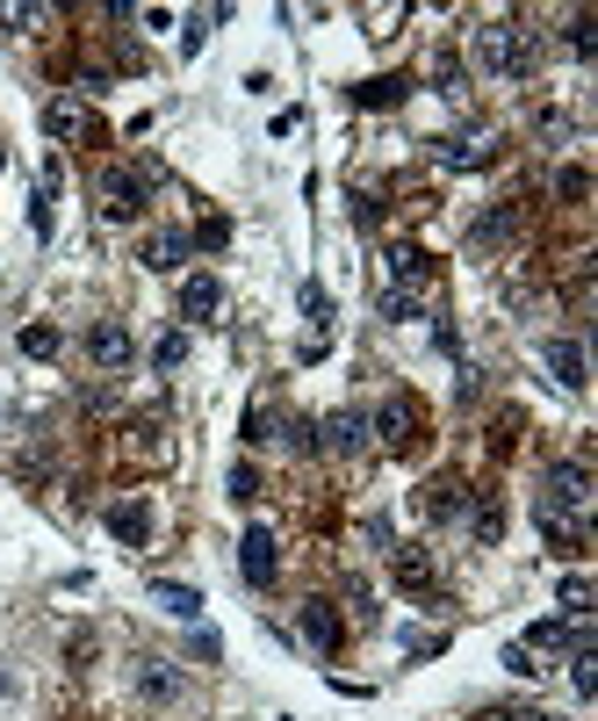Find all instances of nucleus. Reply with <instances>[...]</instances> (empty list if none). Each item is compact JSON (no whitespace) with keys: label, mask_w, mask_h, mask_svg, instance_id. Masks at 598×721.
Masks as SVG:
<instances>
[{"label":"nucleus","mask_w":598,"mask_h":721,"mask_svg":"<svg viewBox=\"0 0 598 721\" xmlns=\"http://www.w3.org/2000/svg\"><path fill=\"white\" fill-rule=\"evenodd\" d=\"M469 52H476L483 72H497V80H519V72H533L541 44H533V30H519V22H483V30L469 36Z\"/></svg>","instance_id":"1"},{"label":"nucleus","mask_w":598,"mask_h":721,"mask_svg":"<svg viewBox=\"0 0 598 721\" xmlns=\"http://www.w3.org/2000/svg\"><path fill=\"white\" fill-rule=\"evenodd\" d=\"M533 513H555V519H577L584 527V513H591V469L584 462H548L541 505H533Z\"/></svg>","instance_id":"2"},{"label":"nucleus","mask_w":598,"mask_h":721,"mask_svg":"<svg viewBox=\"0 0 598 721\" xmlns=\"http://www.w3.org/2000/svg\"><path fill=\"white\" fill-rule=\"evenodd\" d=\"M145 188H152V173L108 167V173H102V217H108V224H130L137 209H145Z\"/></svg>","instance_id":"3"},{"label":"nucleus","mask_w":598,"mask_h":721,"mask_svg":"<svg viewBox=\"0 0 598 721\" xmlns=\"http://www.w3.org/2000/svg\"><path fill=\"white\" fill-rule=\"evenodd\" d=\"M130 686H137V700H145V707H173L181 693H188V678H181V664H166V656H137Z\"/></svg>","instance_id":"4"},{"label":"nucleus","mask_w":598,"mask_h":721,"mask_svg":"<svg viewBox=\"0 0 598 721\" xmlns=\"http://www.w3.org/2000/svg\"><path fill=\"white\" fill-rule=\"evenodd\" d=\"M274 570H281V556H274V534H267V527H245V534H239V577L253 584V592H267Z\"/></svg>","instance_id":"5"},{"label":"nucleus","mask_w":598,"mask_h":721,"mask_svg":"<svg viewBox=\"0 0 598 721\" xmlns=\"http://www.w3.org/2000/svg\"><path fill=\"white\" fill-rule=\"evenodd\" d=\"M130 354H137V340H130V325H116V318H102V325L87 332V360H94V368H108V376H116V368H130Z\"/></svg>","instance_id":"6"},{"label":"nucleus","mask_w":598,"mask_h":721,"mask_svg":"<svg viewBox=\"0 0 598 721\" xmlns=\"http://www.w3.org/2000/svg\"><path fill=\"white\" fill-rule=\"evenodd\" d=\"M296 628H303V642H310L318 656H332V650H340V636H346V628H340V614H332V599H303Z\"/></svg>","instance_id":"7"},{"label":"nucleus","mask_w":598,"mask_h":721,"mask_svg":"<svg viewBox=\"0 0 598 721\" xmlns=\"http://www.w3.org/2000/svg\"><path fill=\"white\" fill-rule=\"evenodd\" d=\"M108 534H116L123 549H145V541H152V505H145V499H116V505H108Z\"/></svg>","instance_id":"8"},{"label":"nucleus","mask_w":598,"mask_h":721,"mask_svg":"<svg viewBox=\"0 0 598 721\" xmlns=\"http://www.w3.org/2000/svg\"><path fill=\"white\" fill-rule=\"evenodd\" d=\"M376 440L382 447H411V440H418V404H411V397H390V404L376 412Z\"/></svg>","instance_id":"9"},{"label":"nucleus","mask_w":598,"mask_h":721,"mask_svg":"<svg viewBox=\"0 0 598 721\" xmlns=\"http://www.w3.org/2000/svg\"><path fill=\"white\" fill-rule=\"evenodd\" d=\"M541 354H548V368H555L563 390H584V382H591V376H584V368H591V360H584V340H548Z\"/></svg>","instance_id":"10"},{"label":"nucleus","mask_w":598,"mask_h":721,"mask_svg":"<svg viewBox=\"0 0 598 721\" xmlns=\"http://www.w3.org/2000/svg\"><path fill=\"white\" fill-rule=\"evenodd\" d=\"M217 310H223V282L217 275H188V282H181V318L203 325V318H217Z\"/></svg>","instance_id":"11"},{"label":"nucleus","mask_w":598,"mask_h":721,"mask_svg":"<svg viewBox=\"0 0 598 721\" xmlns=\"http://www.w3.org/2000/svg\"><path fill=\"white\" fill-rule=\"evenodd\" d=\"M318 433H325L318 447H332V455H360V447H368V419H360V412H332Z\"/></svg>","instance_id":"12"},{"label":"nucleus","mask_w":598,"mask_h":721,"mask_svg":"<svg viewBox=\"0 0 598 721\" xmlns=\"http://www.w3.org/2000/svg\"><path fill=\"white\" fill-rule=\"evenodd\" d=\"M188 253H195L188 231H152V239H145V267H152V275H173Z\"/></svg>","instance_id":"13"},{"label":"nucleus","mask_w":598,"mask_h":721,"mask_svg":"<svg viewBox=\"0 0 598 721\" xmlns=\"http://www.w3.org/2000/svg\"><path fill=\"white\" fill-rule=\"evenodd\" d=\"M152 606L173 614V620H203V592H195V584H173V577L152 584Z\"/></svg>","instance_id":"14"},{"label":"nucleus","mask_w":598,"mask_h":721,"mask_svg":"<svg viewBox=\"0 0 598 721\" xmlns=\"http://www.w3.org/2000/svg\"><path fill=\"white\" fill-rule=\"evenodd\" d=\"M513 231H519V209L497 203V209H483V217H476V231H469V239H476V245H505Z\"/></svg>","instance_id":"15"},{"label":"nucleus","mask_w":598,"mask_h":721,"mask_svg":"<svg viewBox=\"0 0 598 721\" xmlns=\"http://www.w3.org/2000/svg\"><path fill=\"white\" fill-rule=\"evenodd\" d=\"M404 94H411V80H396V72H382V80H360V87H354V102H360V108H396Z\"/></svg>","instance_id":"16"},{"label":"nucleus","mask_w":598,"mask_h":721,"mask_svg":"<svg viewBox=\"0 0 598 721\" xmlns=\"http://www.w3.org/2000/svg\"><path fill=\"white\" fill-rule=\"evenodd\" d=\"M390 275H396V289L418 296V282H426L433 267H426V253H418V245H390Z\"/></svg>","instance_id":"17"},{"label":"nucleus","mask_w":598,"mask_h":721,"mask_svg":"<svg viewBox=\"0 0 598 721\" xmlns=\"http://www.w3.org/2000/svg\"><path fill=\"white\" fill-rule=\"evenodd\" d=\"M418 505H426L433 519H447V513H469V499H462V483H455V477L426 483V491H418Z\"/></svg>","instance_id":"18"},{"label":"nucleus","mask_w":598,"mask_h":721,"mask_svg":"<svg viewBox=\"0 0 598 721\" xmlns=\"http://www.w3.org/2000/svg\"><path fill=\"white\" fill-rule=\"evenodd\" d=\"M440 167H455V173H469V167H491V138H447L440 145Z\"/></svg>","instance_id":"19"},{"label":"nucleus","mask_w":598,"mask_h":721,"mask_svg":"<svg viewBox=\"0 0 598 721\" xmlns=\"http://www.w3.org/2000/svg\"><path fill=\"white\" fill-rule=\"evenodd\" d=\"M555 599H563V620H584V614H591V577H584V570H570V577L555 584Z\"/></svg>","instance_id":"20"},{"label":"nucleus","mask_w":598,"mask_h":721,"mask_svg":"<svg viewBox=\"0 0 598 721\" xmlns=\"http://www.w3.org/2000/svg\"><path fill=\"white\" fill-rule=\"evenodd\" d=\"M44 130H51V138H80V130H87V108L80 102H51V108H44Z\"/></svg>","instance_id":"21"},{"label":"nucleus","mask_w":598,"mask_h":721,"mask_svg":"<svg viewBox=\"0 0 598 721\" xmlns=\"http://www.w3.org/2000/svg\"><path fill=\"white\" fill-rule=\"evenodd\" d=\"M396 584H404V592H433V563L418 549H396Z\"/></svg>","instance_id":"22"},{"label":"nucleus","mask_w":598,"mask_h":721,"mask_svg":"<svg viewBox=\"0 0 598 721\" xmlns=\"http://www.w3.org/2000/svg\"><path fill=\"white\" fill-rule=\"evenodd\" d=\"M469 527H476V541H483V549H491L497 534H505V513H497V499H491V491H483V499L469 505Z\"/></svg>","instance_id":"23"},{"label":"nucleus","mask_w":598,"mask_h":721,"mask_svg":"<svg viewBox=\"0 0 598 721\" xmlns=\"http://www.w3.org/2000/svg\"><path fill=\"white\" fill-rule=\"evenodd\" d=\"M570 686H577V700L598 693V650H570Z\"/></svg>","instance_id":"24"},{"label":"nucleus","mask_w":598,"mask_h":721,"mask_svg":"<svg viewBox=\"0 0 598 721\" xmlns=\"http://www.w3.org/2000/svg\"><path fill=\"white\" fill-rule=\"evenodd\" d=\"M58 346H66L58 325H22V354H30V360H58Z\"/></svg>","instance_id":"25"},{"label":"nucleus","mask_w":598,"mask_h":721,"mask_svg":"<svg viewBox=\"0 0 598 721\" xmlns=\"http://www.w3.org/2000/svg\"><path fill=\"white\" fill-rule=\"evenodd\" d=\"M223 491H231V505H253V499H260V469H253V462H231Z\"/></svg>","instance_id":"26"},{"label":"nucleus","mask_w":598,"mask_h":721,"mask_svg":"<svg viewBox=\"0 0 598 721\" xmlns=\"http://www.w3.org/2000/svg\"><path fill=\"white\" fill-rule=\"evenodd\" d=\"M181 360H188V332H166V340L152 346V368H159V376H173Z\"/></svg>","instance_id":"27"},{"label":"nucleus","mask_w":598,"mask_h":721,"mask_svg":"<svg viewBox=\"0 0 598 721\" xmlns=\"http://www.w3.org/2000/svg\"><path fill=\"white\" fill-rule=\"evenodd\" d=\"M188 245H203V253H223V245H231V224H223V217H203V224L188 231Z\"/></svg>","instance_id":"28"},{"label":"nucleus","mask_w":598,"mask_h":721,"mask_svg":"<svg viewBox=\"0 0 598 721\" xmlns=\"http://www.w3.org/2000/svg\"><path fill=\"white\" fill-rule=\"evenodd\" d=\"M209 22H223V8H203V15H188V30H181V52H203V44H209Z\"/></svg>","instance_id":"29"},{"label":"nucleus","mask_w":598,"mask_h":721,"mask_svg":"<svg viewBox=\"0 0 598 721\" xmlns=\"http://www.w3.org/2000/svg\"><path fill=\"white\" fill-rule=\"evenodd\" d=\"M382 318H390V325H411V318H418V296H411V289H382Z\"/></svg>","instance_id":"30"},{"label":"nucleus","mask_w":598,"mask_h":721,"mask_svg":"<svg viewBox=\"0 0 598 721\" xmlns=\"http://www.w3.org/2000/svg\"><path fill=\"white\" fill-rule=\"evenodd\" d=\"M303 318L318 325V340H325V318H332V296L318 289V282H303Z\"/></svg>","instance_id":"31"},{"label":"nucleus","mask_w":598,"mask_h":721,"mask_svg":"<svg viewBox=\"0 0 598 721\" xmlns=\"http://www.w3.org/2000/svg\"><path fill=\"white\" fill-rule=\"evenodd\" d=\"M555 195H563V203H584V195H591V173H584V167H563V173H555Z\"/></svg>","instance_id":"32"},{"label":"nucleus","mask_w":598,"mask_h":721,"mask_svg":"<svg viewBox=\"0 0 598 721\" xmlns=\"http://www.w3.org/2000/svg\"><path fill=\"white\" fill-rule=\"evenodd\" d=\"M570 52H577V58L598 52V22L591 15H570Z\"/></svg>","instance_id":"33"},{"label":"nucleus","mask_w":598,"mask_h":721,"mask_svg":"<svg viewBox=\"0 0 598 721\" xmlns=\"http://www.w3.org/2000/svg\"><path fill=\"white\" fill-rule=\"evenodd\" d=\"M505 671H513V678H533L541 664H533V650H527V642H505Z\"/></svg>","instance_id":"34"},{"label":"nucleus","mask_w":598,"mask_h":721,"mask_svg":"<svg viewBox=\"0 0 598 721\" xmlns=\"http://www.w3.org/2000/svg\"><path fill=\"white\" fill-rule=\"evenodd\" d=\"M404 650H411V656H440L447 636H418V628H404Z\"/></svg>","instance_id":"35"},{"label":"nucleus","mask_w":598,"mask_h":721,"mask_svg":"<svg viewBox=\"0 0 598 721\" xmlns=\"http://www.w3.org/2000/svg\"><path fill=\"white\" fill-rule=\"evenodd\" d=\"M30 224H36V239H51V188H36V203H30Z\"/></svg>","instance_id":"36"},{"label":"nucleus","mask_w":598,"mask_h":721,"mask_svg":"<svg viewBox=\"0 0 598 721\" xmlns=\"http://www.w3.org/2000/svg\"><path fill=\"white\" fill-rule=\"evenodd\" d=\"M245 440H253V447H260V440H274V419L260 412V404H253V412H245Z\"/></svg>","instance_id":"37"},{"label":"nucleus","mask_w":598,"mask_h":721,"mask_svg":"<svg viewBox=\"0 0 598 721\" xmlns=\"http://www.w3.org/2000/svg\"><path fill=\"white\" fill-rule=\"evenodd\" d=\"M8 693H15V678H8V671H0V700H8Z\"/></svg>","instance_id":"38"},{"label":"nucleus","mask_w":598,"mask_h":721,"mask_svg":"<svg viewBox=\"0 0 598 721\" xmlns=\"http://www.w3.org/2000/svg\"><path fill=\"white\" fill-rule=\"evenodd\" d=\"M0 167H8V145H0Z\"/></svg>","instance_id":"39"}]
</instances>
